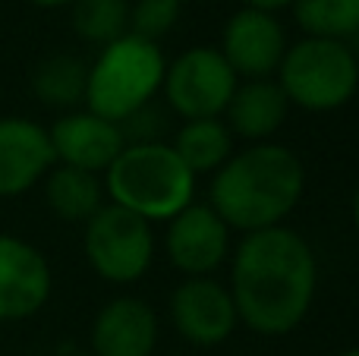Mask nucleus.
Masks as SVG:
<instances>
[{
	"label": "nucleus",
	"instance_id": "nucleus-7",
	"mask_svg": "<svg viewBox=\"0 0 359 356\" xmlns=\"http://www.w3.org/2000/svg\"><path fill=\"white\" fill-rule=\"evenodd\" d=\"M236 85H240V79L227 67L221 50L208 48V44H196L168 63L161 92L168 107L186 123V120L224 117Z\"/></svg>",
	"mask_w": 359,
	"mask_h": 356
},
{
	"label": "nucleus",
	"instance_id": "nucleus-22",
	"mask_svg": "<svg viewBox=\"0 0 359 356\" xmlns=\"http://www.w3.org/2000/svg\"><path fill=\"white\" fill-rule=\"evenodd\" d=\"M126 145H145V142H164V132H168V117L155 107V101L145 107H139L136 114L120 123Z\"/></svg>",
	"mask_w": 359,
	"mask_h": 356
},
{
	"label": "nucleus",
	"instance_id": "nucleus-17",
	"mask_svg": "<svg viewBox=\"0 0 359 356\" xmlns=\"http://www.w3.org/2000/svg\"><path fill=\"white\" fill-rule=\"evenodd\" d=\"M170 149L177 151L180 161H183L198 180V177H215L217 170L230 161V155L236 151V139L221 117L186 120L174 132Z\"/></svg>",
	"mask_w": 359,
	"mask_h": 356
},
{
	"label": "nucleus",
	"instance_id": "nucleus-25",
	"mask_svg": "<svg viewBox=\"0 0 359 356\" xmlns=\"http://www.w3.org/2000/svg\"><path fill=\"white\" fill-rule=\"evenodd\" d=\"M350 218H353V227H356V233H359V186H356L353 199H350Z\"/></svg>",
	"mask_w": 359,
	"mask_h": 356
},
{
	"label": "nucleus",
	"instance_id": "nucleus-4",
	"mask_svg": "<svg viewBox=\"0 0 359 356\" xmlns=\"http://www.w3.org/2000/svg\"><path fill=\"white\" fill-rule=\"evenodd\" d=\"M161 44L126 32L123 38L104 44L92 63H88V85H86V111L123 123L139 107L151 104L164 82Z\"/></svg>",
	"mask_w": 359,
	"mask_h": 356
},
{
	"label": "nucleus",
	"instance_id": "nucleus-5",
	"mask_svg": "<svg viewBox=\"0 0 359 356\" xmlns=\"http://www.w3.org/2000/svg\"><path fill=\"white\" fill-rule=\"evenodd\" d=\"M290 107L309 114H331L356 98L359 57L350 41L299 38L287 44V54L274 73Z\"/></svg>",
	"mask_w": 359,
	"mask_h": 356
},
{
	"label": "nucleus",
	"instance_id": "nucleus-6",
	"mask_svg": "<svg viewBox=\"0 0 359 356\" xmlns=\"http://www.w3.org/2000/svg\"><path fill=\"white\" fill-rule=\"evenodd\" d=\"M82 249H86L88 268L101 281L126 287V284H136L149 275L151 262H155L158 240L155 227L145 218L107 202L86 224Z\"/></svg>",
	"mask_w": 359,
	"mask_h": 356
},
{
	"label": "nucleus",
	"instance_id": "nucleus-10",
	"mask_svg": "<svg viewBox=\"0 0 359 356\" xmlns=\"http://www.w3.org/2000/svg\"><path fill=\"white\" fill-rule=\"evenodd\" d=\"M221 57L236 73V79H271L287 54V32L274 13L240 10L224 22Z\"/></svg>",
	"mask_w": 359,
	"mask_h": 356
},
{
	"label": "nucleus",
	"instance_id": "nucleus-20",
	"mask_svg": "<svg viewBox=\"0 0 359 356\" xmlns=\"http://www.w3.org/2000/svg\"><path fill=\"white\" fill-rule=\"evenodd\" d=\"M73 32L86 44L104 48L130 32V0H73Z\"/></svg>",
	"mask_w": 359,
	"mask_h": 356
},
{
	"label": "nucleus",
	"instance_id": "nucleus-15",
	"mask_svg": "<svg viewBox=\"0 0 359 356\" xmlns=\"http://www.w3.org/2000/svg\"><path fill=\"white\" fill-rule=\"evenodd\" d=\"M287 117H290V101L271 76V79H243L221 120L233 132V139L255 145L274 142Z\"/></svg>",
	"mask_w": 359,
	"mask_h": 356
},
{
	"label": "nucleus",
	"instance_id": "nucleus-26",
	"mask_svg": "<svg viewBox=\"0 0 359 356\" xmlns=\"http://www.w3.org/2000/svg\"><path fill=\"white\" fill-rule=\"evenodd\" d=\"M337 356H359V347H350V350H344V353H337Z\"/></svg>",
	"mask_w": 359,
	"mask_h": 356
},
{
	"label": "nucleus",
	"instance_id": "nucleus-16",
	"mask_svg": "<svg viewBox=\"0 0 359 356\" xmlns=\"http://www.w3.org/2000/svg\"><path fill=\"white\" fill-rule=\"evenodd\" d=\"M41 186L48 208L67 224H88L107 205L104 183L98 174H88V170L54 164L41 180Z\"/></svg>",
	"mask_w": 359,
	"mask_h": 356
},
{
	"label": "nucleus",
	"instance_id": "nucleus-27",
	"mask_svg": "<svg viewBox=\"0 0 359 356\" xmlns=\"http://www.w3.org/2000/svg\"><path fill=\"white\" fill-rule=\"evenodd\" d=\"M69 356H92V353H69Z\"/></svg>",
	"mask_w": 359,
	"mask_h": 356
},
{
	"label": "nucleus",
	"instance_id": "nucleus-8",
	"mask_svg": "<svg viewBox=\"0 0 359 356\" xmlns=\"http://www.w3.org/2000/svg\"><path fill=\"white\" fill-rule=\"evenodd\" d=\"M233 249V231L208 202H192L164 227V252L186 278H211Z\"/></svg>",
	"mask_w": 359,
	"mask_h": 356
},
{
	"label": "nucleus",
	"instance_id": "nucleus-24",
	"mask_svg": "<svg viewBox=\"0 0 359 356\" xmlns=\"http://www.w3.org/2000/svg\"><path fill=\"white\" fill-rule=\"evenodd\" d=\"M29 4L41 6V10H57V6H69L73 0H29Z\"/></svg>",
	"mask_w": 359,
	"mask_h": 356
},
{
	"label": "nucleus",
	"instance_id": "nucleus-14",
	"mask_svg": "<svg viewBox=\"0 0 359 356\" xmlns=\"http://www.w3.org/2000/svg\"><path fill=\"white\" fill-rule=\"evenodd\" d=\"M54 164L48 126L29 117H0V199L35 189Z\"/></svg>",
	"mask_w": 359,
	"mask_h": 356
},
{
	"label": "nucleus",
	"instance_id": "nucleus-1",
	"mask_svg": "<svg viewBox=\"0 0 359 356\" xmlns=\"http://www.w3.org/2000/svg\"><path fill=\"white\" fill-rule=\"evenodd\" d=\"M230 296L243 328L262 338L297 331L318 294V259L290 227L243 233L230 249Z\"/></svg>",
	"mask_w": 359,
	"mask_h": 356
},
{
	"label": "nucleus",
	"instance_id": "nucleus-18",
	"mask_svg": "<svg viewBox=\"0 0 359 356\" xmlns=\"http://www.w3.org/2000/svg\"><path fill=\"white\" fill-rule=\"evenodd\" d=\"M86 85L88 63L76 54H67V50L48 54L32 69V95L44 107H54L63 114L79 111V104H86Z\"/></svg>",
	"mask_w": 359,
	"mask_h": 356
},
{
	"label": "nucleus",
	"instance_id": "nucleus-21",
	"mask_svg": "<svg viewBox=\"0 0 359 356\" xmlns=\"http://www.w3.org/2000/svg\"><path fill=\"white\" fill-rule=\"evenodd\" d=\"M183 16V0H133L130 4V32L145 41H161L177 29Z\"/></svg>",
	"mask_w": 359,
	"mask_h": 356
},
{
	"label": "nucleus",
	"instance_id": "nucleus-9",
	"mask_svg": "<svg viewBox=\"0 0 359 356\" xmlns=\"http://www.w3.org/2000/svg\"><path fill=\"white\" fill-rule=\"evenodd\" d=\"M170 325L192 347H221L240 328L227 284L215 278H183L168 300Z\"/></svg>",
	"mask_w": 359,
	"mask_h": 356
},
{
	"label": "nucleus",
	"instance_id": "nucleus-3",
	"mask_svg": "<svg viewBox=\"0 0 359 356\" xmlns=\"http://www.w3.org/2000/svg\"><path fill=\"white\" fill-rule=\"evenodd\" d=\"M101 183L111 205L126 208L149 224H168L196 202V174L180 161L170 142L123 145L101 174Z\"/></svg>",
	"mask_w": 359,
	"mask_h": 356
},
{
	"label": "nucleus",
	"instance_id": "nucleus-13",
	"mask_svg": "<svg viewBox=\"0 0 359 356\" xmlns=\"http://www.w3.org/2000/svg\"><path fill=\"white\" fill-rule=\"evenodd\" d=\"M161 338V319L142 296H114L95 313L88 344L92 356H151Z\"/></svg>",
	"mask_w": 359,
	"mask_h": 356
},
{
	"label": "nucleus",
	"instance_id": "nucleus-11",
	"mask_svg": "<svg viewBox=\"0 0 359 356\" xmlns=\"http://www.w3.org/2000/svg\"><path fill=\"white\" fill-rule=\"evenodd\" d=\"M54 275L35 243L0 233V322H25L48 306Z\"/></svg>",
	"mask_w": 359,
	"mask_h": 356
},
{
	"label": "nucleus",
	"instance_id": "nucleus-19",
	"mask_svg": "<svg viewBox=\"0 0 359 356\" xmlns=\"http://www.w3.org/2000/svg\"><path fill=\"white\" fill-rule=\"evenodd\" d=\"M290 10L306 38L350 41L359 35V0H293Z\"/></svg>",
	"mask_w": 359,
	"mask_h": 356
},
{
	"label": "nucleus",
	"instance_id": "nucleus-12",
	"mask_svg": "<svg viewBox=\"0 0 359 356\" xmlns=\"http://www.w3.org/2000/svg\"><path fill=\"white\" fill-rule=\"evenodd\" d=\"M48 139L54 149V161L63 167L88 170V174H104L114 164V158L123 151V132L120 123L98 117L86 111H67L48 126Z\"/></svg>",
	"mask_w": 359,
	"mask_h": 356
},
{
	"label": "nucleus",
	"instance_id": "nucleus-23",
	"mask_svg": "<svg viewBox=\"0 0 359 356\" xmlns=\"http://www.w3.org/2000/svg\"><path fill=\"white\" fill-rule=\"evenodd\" d=\"M246 10H262V13H274L278 16L280 10H287V6H293V0H240Z\"/></svg>",
	"mask_w": 359,
	"mask_h": 356
},
{
	"label": "nucleus",
	"instance_id": "nucleus-2",
	"mask_svg": "<svg viewBox=\"0 0 359 356\" xmlns=\"http://www.w3.org/2000/svg\"><path fill=\"white\" fill-rule=\"evenodd\" d=\"M306 193V164L290 145L255 142L211 177L208 205L233 233L280 227Z\"/></svg>",
	"mask_w": 359,
	"mask_h": 356
}]
</instances>
